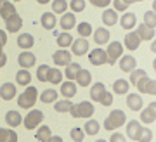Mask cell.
<instances>
[{
	"label": "cell",
	"mask_w": 156,
	"mask_h": 142,
	"mask_svg": "<svg viewBox=\"0 0 156 142\" xmlns=\"http://www.w3.org/2000/svg\"><path fill=\"white\" fill-rule=\"evenodd\" d=\"M94 104L90 102V101H82V102L78 104H71V108H69V115L73 118H83V120H89L94 116Z\"/></svg>",
	"instance_id": "obj_1"
},
{
	"label": "cell",
	"mask_w": 156,
	"mask_h": 142,
	"mask_svg": "<svg viewBox=\"0 0 156 142\" xmlns=\"http://www.w3.org/2000/svg\"><path fill=\"white\" fill-rule=\"evenodd\" d=\"M125 121H127V116H125V113H123L122 109H113L111 113L108 115V118L104 120V128H106L108 132L118 130Z\"/></svg>",
	"instance_id": "obj_2"
},
{
	"label": "cell",
	"mask_w": 156,
	"mask_h": 142,
	"mask_svg": "<svg viewBox=\"0 0 156 142\" xmlns=\"http://www.w3.org/2000/svg\"><path fill=\"white\" fill-rule=\"evenodd\" d=\"M37 99H38V90L35 87H28L17 97V106L21 109H31L35 106V102H37Z\"/></svg>",
	"instance_id": "obj_3"
},
{
	"label": "cell",
	"mask_w": 156,
	"mask_h": 142,
	"mask_svg": "<svg viewBox=\"0 0 156 142\" xmlns=\"http://www.w3.org/2000/svg\"><path fill=\"white\" fill-rule=\"evenodd\" d=\"M42 121H44V113L38 109H31L24 116V128L26 130H35V128H38Z\"/></svg>",
	"instance_id": "obj_4"
},
{
	"label": "cell",
	"mask_w": 156,
	"mask_h": 142,
	"mask_svg": "<svg viewBox=\"0 0 156 142\" xmlns=\"http://www.w3.org/2000/svg\"><path fill=\"white\" fill-rule=\"evenodd\" d=\"M106 52V57H108V62L106 64H116V61L122 57L123 54V45L122 42H111V44L108 45V50Z\"/></svg>",
	"instance_id": "obj_5"
},
{
	"label": "cell",
	"mask_w": 156,
	"mask_h": 142,
	"mask_svg": "<svg viewBox=\"0 0 156 142\" xmlns=\"http://www.w3.org/2000/svg\"><path fill=\"white\" fill-rule=\"evenodd\" d=\"M134 87H137V90L142 92V94L154 95V94H156V80H153V78H149L147 75H146V76H142L139 82L135 83Z\"/></svg>",
	"instance_id": "obj_6"
},
{
	"label": "cell",
	"mask_w": 156,
	"mask_h": 142,
	"mask_svg": "<svg viewBox=\"0 0 156 142\" xmlns=\"http://www.w3.org/2000/svg\"><path fill=\"white\" fill-rule=\"evenodd\" d=\"M142 40L139 38V35L135 31H128L127 35H125V38H123V47L127 50H130V52H134V50L139 49V45Z\"/></svg>",
	"instance_id": "obj_7"
},
{
	"label": "cell",
	"mask_w": 156,
	"mask_h": 142,
	"mask_svg": "<svg viewBox=\"0 0 156 142\" xmlns=\"http://www.w3.org/2000/svg\"><path fill=\"white\" fill-rule=\"evenodd\" d=\"M118 66H120V69L123 71V73H130V71L137 69V59H135L134 55H122L120 57V62H118Z\"/></svg>",
	"instance_id": "obj_8"
},
{
	"label": "cell",
	"mask_w": 156,
	"mask_h": 142,
	"mask_svg": "<svg viewBox=\"0 0 156 142\" xmlns=\"http://www.w3.org/2000/svg\"><path fill=\"white\" fill-rule=\"evenodd\" d=\"M17 64L21 66L23 69H30L31 66L37 64V57H35L33 52L24 50V52H21V54H19V57H17Z\"/></svg>",
	"instance_id": "obj_9"
},
{
	"label": "cell",
	"mask_w": 156,
	"mask_h": 142,
	"mask_svg": "<svg viewBox=\"0 0 156 142\" xmlns=\"http://www.w3.org/2000/svg\"><path fill=\"white\" fill-rule=\"evenodd\" d=\"M89 52V40L87 38H80L78 40H73L71 44V54L73 55H85Z\"/></svg>",
	"instance_id": "obj_10"
},
{
	"label": "cell",
	"mask_w": 156,
	"mask_h": 142,
	"mask_svg": "<svg viewBox=\"0 0 156 142\" xmlns=\"http://www.w3.org/2000/svg\"><path fill=\"white\" fill-rule=\"evenodd\" d=\"M89 61L90 64L94 66H102L108 62V57H106V52H104V49H94L89 52Z\"/></svg>",
	"instance_id": "obj_11"
},
{
	"label": "cell",
	"mask_w": 156,
	"mask_h": 142,
	"mask_svg": "<svg viewBox=\"0 0 156 142\" xmlns=\"http://www.w3.org/2000/svg\"><path fill=\"white\" fill-rule=\"evenodd\" d=\"M140 121L142 123H154L156 121V102H151L146 109H142L140 113Z\"/></svg>",
	"instance_id": "obj_12"
},
{
	"label": "cell",
	"mask_w": 156,
	"mask_h": 142,
	"mask_svg": "<svg viewBox=\"0 0 156 142\" xmlns=\"http://www.w3.org/2000/svg\"><path fill=\"white\" fill-rule=\"evenodd\" d=\"M16 94H17L16 85L11 83V82L4 83V85L0 87V99H4V101H12V99L16 97Z\"/></svg>",
	"instance_id": "obj_13"
},
{
	"label": "cell",
	"mask_w": 156,
	"mask_h": 142,
	"mask_svg": "<svg viewBox=\"0 0 156 142\" xmlns=\"http://www.w3.org/2000/svg\"><path fill=\"white\" fill-rule=\"evenodd\" d=\"M59 24H61V28L64 31H69V30H73L76 26V17H75L73 12H64L61 16V19H59Z\"/></svg>",
	"instance_id": "obj_14"
},
{
	"label": "cell",
	"mask_w": 156,
	"mask_h": 142,
	"mask_svg": "<svg viewBox=\"0 0 156 142\" xmlns=\"http://www.w3.org/2000/svg\"><path fill=\"white\" fill-rule=\"evenodd\" d=\"M52 59H54L56 66H68L71 62V52H68V50H56L54 55H52Z\"/></svg>",
	"instance_id": "obj_15"
},
{
	"label": "cell",
	"mask_w": 156,
	"mask_h": 142,
	"mask_svg": "<svg viewBox=\"0 0 156 142\" xmlns=\"http://www.w3.org/2000/svg\"><path fill=\"white\" fill-rule=\"evenodd\" d=\"M23 28V19L19 14H14L12 17H9L5 21V30L9 33H17Z\"/></svg>",
	"instance_id": "obj_16"
},
{
	"label": "cell",
	"mask_w": 156,
	"mask_h": 142,
	"mask_svg": "<svg viewBox=\"0 0 156 142\" xmlns=\"http://www.w3.org/2000/svg\"><path fill=\"white\" fill-rule=\"evenodd\" d=\"M61 95L64 99H71V97H75L76 95V83L75 82H71V80H68V82H64V83H61Z\"/></svg>",
	"instance_id": "obj_17"
},
{
	"label": "cell",
	"mask_w": 156,
	"mask_h": 142,
	"mask_svg": "<svg viewBox=\"0 0 156 142\" xmlns=\"http://www.w3.org/2000/svg\"><path fill=\"white\" fill-rule=\"evenodd\" d=\"M17 45H19V49H23V50H30L35 45L33 35H30V33H21V35L17 37Z\"/></svg>",
	"instance_id": "obj_18"
},
{
	"label": "cell",
	"mask_w": 156,
	"mask_h": 142,
	"mask_svg": "<svg viewBox=\"0 0 156 142\" xmlns=\"http://www.w3.org/2000/svg\"><path fill=\"white\" fill-rule=\"evenodd\" d=\"M127 106L130 111H140L142 109V97L139 94H128L127 95Z\"/></svg>",
	"instance_id": "obj_19"
},
{
	"label": "cell",
	"mask_w": 156,
	"mask_h": 142,
	"mask_svg": "<svg viewBox=\"0 0 156 142\" xmlns=\"http://www.w3.org/2000/svg\"><path fill=\"white\" fill-rule=\"evenodd\" d=\"M75 80H76V85H80V87H90V83H92V75H90L89 69H80L76 73Z\"/></svg>",
	"instance_id": "obj_20"
},
{
	"label": "cell",
	"mask_w": 156,
	"mask_h": 142,
	"mask_svg": "<svg viewBox=\"0 0 156 142\" xmlns=\"http://www.w3.org/2000/svg\"><path fill=\"white\" fill-rule=\"evenodd\" d=\"M137 35H139V38L140 40H154V28H149V26H146L144 23L142 24H139L137 26Z\"/></svg>",
	"instance_id": "obj_21"
},
{
	"label": "cell",
	"mask_w": 156,
	"mask_h": 142,
	"mask_svg": "<svg viewBox=\"0 0 156 142\" xmlns=\"http://www.w3.org/2000/svg\"><path fill=\"white\" fill-rule=\"evenodd\" d=\"M118 23V12L115 9H104L102 12V24L104 26H113Z\"/></svg>",
	"instance_id": "obj_22"
},
{
	"label": "cell",
	"mask_w": 156,
	"mask_h": 142,
	"mask_svg": "<svg viewBox=\"0 0 156 142\" xmlns=\"http://www.w3.org/2000/svg\"><path fill=\"white\" fill-rule=\"evenodd\" d=\"M120 24H122V28H125V30H132V28H135V23H137V16H135L134 12H125L122 16V19H120Z\"/></svg>",
	"instance_id": "obj_23"
},
{
	"label": "cell",
	"mask_w": 156,
	"mask_h": 142,
	"mask_svg": "<svg viewBox=\"0 0 156 142\" xmlns=\"http://www.w3.org/2000/svg\"><path fill=\"white\" fill-rule=\"evenodd\" d=\"M5 123L9 125V128H16L23 123V116L19 115V111H9L5 115Z\"/></svg>",
	"instance_id": "obj_24"
},
{
	"label": "cell",
	"mask_w": 156,
	"mask_h": 142,
	"mask_svg": "<svg viewBox=\"0 0 156 142\" xmlns=\"http://www.w3.org/2000/svg\"><path fill=\"white\" fill-rule=\"evenodd\" d=\"M40 23H42V26H44L45 30H54V28H56V24H57L56 14H54V12H44V14H42Z\"/></svg>",
	"instance_id": "obj_25"
},
{
	"label": "cell",
	"mask_w": 156,
	"mask_h": 142,
	"mask_svg": "<svg viewBox=\"0 0 156 142\" xmlns=\"http://www.w3.org/2000/svg\"><path fill=\"white\" fill-rule=\"evenodd\" d=\"M140 128H142L140 121H137V120L128 121V123H127V137H128V139H132V140L135 142V139H137V135H139Z\"/></svg>",
	"instance_id": "obj_26"
},
{
	"label": "cell",
	"mask_w": 156,
	"mask_h": 142,
	"mask_svg": "<svg viewBox=\"0 0 156 142\" xmlns=\"http://www.w3.org/2000/svg\"><path fill=\"white\" fill-rule=\"evenodd\" d=\"M109 31H108L106 28H97L94 31V42L97 45H104V44H108L109 42Z\"/></svg>",
	"instance_id": "obj_27"
},
{
	"label": "cell",
	"mask_w": 156,
	"mask_h": 142,
	"mask_svg": "<svg viewBox=\"0 0 156 142\" xmlns=\"http://www.w3.org/2000/svg\"><path fill=\"white\" fill-rule=\"evenodd\" d=\"M104 92H106V87H104V83H102V82L94 83V85L90 87V99H92L94 102H99L101 95H102Z\"/></svg>",
	"instance_id": "obj_28"
},
{
	"label": "cell",
	"mask_w": 156,
	"mask_h": 142,
	"mask_svg": "<svg viewBox=\"0 0 156 142\" xmlns=\"http://www.w3.org/2000/svg\"><path fill=\"white\" fill-rule=\"evenodd\" d=\"M14 14H17L14 4H11L9 0H5V4L2 5V9H0V17H2L4 21H7V19H9V17H12Z\"/></svg>",
	"instance_id": "obj_29"
},
{
	"label": "cell",
	"mask_w": 156,
	"mask_h": 142,
	"mask_svg": "<svg viewBox=\"0 0 156 142\" xmlns=\"http://www.w3.org/2000/svg\"><path fill=\"white\" fill-rule=\"evenodd\" d=\"M62 71L59 68H50L49 69V75H47V82H50L52 85H59L62 83Z\"/></svg>",
	"instance_id": "obj_30"
},
{
	"label": "cell",
	"mask_w": 156,
	"mask_h": 142,
	"mask_svg": "<svg viewBox=\"0 0 156 142\" xmlns=\"http://www.w3.org/2000/svg\"><path fill=\"white\" fill-rule=\"evenodd\" d=\"M128 88H130V83L127 80H123V78H120V80H116V82L113 83V92L118 94V95L128 94Z\"/></svg>",
	"instance_id": "obj_31"
},
{
	"label": "cell",
	"mask_w": 156,
	"mask_h": 142,
	"mask_svg": "<svg viewBox=\"0 0 156 142\" xmlns=\"http://www.w3.org/2000/svg\"><path fill=\"white\" fill-rule=\"evenodd\" d=\"M0 142H17V133L12 128H0Z\"/></svg>",
	"instance_id": "obj_32"
},
{
	"label": "cell",
	"mask_w": 156,
	"mask_h": 142,
	"mask_svg": "<svg viewBox=\"0 0 156 142\" xmlns=\"http://www.w3.org/2000/svg\"><path fill=\"white\" fill-rule=\"evenodd\" d=\"M30 82H31V75H30V71L21 68V69L16 73V83L24 87V85H30Z\"/></svg>",
	"instance_id": "obj_33"
},
{
	"label": "cell",
	"mask_w": 156,
	"mask_h": 142,
	"mask_svg": "<svg viewBox=\"0 0 156 142\" xmlns=\"http://www.w3.org/2000/svg\"><path fill=\"white\" fill-rule=\"evenodd\" d=\"M50 135H52V130H50L47 125H42V126H38V130L35 133V139L38 142H47Z\"/></svg>",
	"instance_id": "obj_34"
},
{
	"label": "cell",
	"mask_w": 156,
	"mask_h": 142,
	"mask_svg": "<svg viewBox=\"0 0 156 142\" xmlns=\"http://www.w3.org/2000/svg\"><path fill=\"white\" fill-rule=\"evenodd\" d=\"M40 101L45 104H52L57 101V92L54 90V88H47V90H44V92L40 94Z\"/></svg>",
	"instance_id": "obj_35"
},
{
	"label": "cell",
	"mask_w": 156,
	"mask_h": 142,
	"mask_svg": "<svg viewBox=\"0 0 156 142\" xmlns=\"http://www.w3.org/2000/svg\"><path fill=\"white\" fill-rule=\"evenodd\" d=\"M71 44H73V37L68 31H62V33H59V35H57V45H59L61 49L71 47Z\"/></svg>",
	"instance_id": "obj_36"
},
{
	"label": "cell",
	"mask_w": 156,
	"mask_h": 142,
	"mask_svg": "<svg viewBox=\"0 0 156 142\" xmlns=\"http://www.w3.org/2000/svg\"><path fill=\"white\" fill-rule=\"evenodd\" d=\"M99 123L95 120H87V123H85L83 126V132H85V135H95V133H99Z\"/></svg>",
	"instance_id": "obj_37"
},
{
	"label": "cell",
	"mask_w": 156,
	"mask_h": 142,
	"mask_svg": "<svg viewBox=\"0 0 156 142\" xmlns=\"http://www.w3.org/2000/svg\"><path fill=\"white\" fill-rule=\"evenodd\" d=\"M153 137H154V132L142 126L140 132H139V135H137V139H135V142H151L153 140Z\"/></svg>",
	"instance_id": "obj_38"
},
{
	"label": "cell",
	"mask_w": 156,
	"mask_h": 142,
	"mask_svg": "<svg viewBox=\"0 0 156 142\" xmlns=\"http://www.w3.org/2000/svg\"><path fill=\"white\" fill-rule=\"evenodd\" d=\"M71 101L69 99H62V101H56L54 102V109L57 111V113H68L69 111V108H71Z\"/></svg>",
	"instance_id": "obj_39"
},
{
	"label": "cell",
	"mask_w": 156,
	"mask_h": 142,
	"mask_svg": "<svg viewBox=\"0 0 156 142\" xmlns=\"http://www.w3.org/2000/svg\"><path fill=\"white\" fill-rule=\"evenodd\" d=\"M76 30H78V35H80L82 38H87V37L92 35V24H90V23H80L76 26Z\"/></svg>",
	"instance_id": "obj_40"
},
{
	"label": "cell",
	"mask_w": 156,
	"mask_h": 142,
	"mask_svg": "<svg viewBox=\"0 0 156 142\" xmlns=\"http://www.w3.org/2000/svg\"><path fill=\"white\" fill-rule=\"evenodd\" d=\"M66 9H68L66 0H54V2H52V12H54V14H64Z\"/></svg>",
	"instance_id": "obj_41"
},
{
	"label": "cell",
	"mask_w": 156,
	"mask_h": 142,
	"mask_svg": "<svg viewBox=\"0 0 156 142\" xmlns=\"http://www.w3.org/2000/svg\"><path fill=\"white\" fill-rule=\"evenodd\" d=\"M80 69H82V68H80V64H78V62H69V64L66 66V78L73 82V80H75V76H76V73Z\"/></svg>",
	"instance_id": "obj_42"
},
{
	"label": "cell",
	"mask_w": 156,
	"mask_h": 142,
	"mask_svg": "<svg viewBox=\"0 0 156 142\" xmlns=\"http://www.w3.org/2000/svg\"><path fill=\"white\" fill-rule=\"evenodd\" d=\"M144 24L149 28H154L156 26V12L151 9V11H147L144 14Z\"/></svg>",
	"instance_id": "obj_43"
},
{
	"label": "cell",
	"mask_w": 156,
	"mask_h": 142,
	"mask_svg": "<svg viewBox=\"0 0 156 142\" xmlns=\"http://www.w3.org/2000/svg\"><path fill=\"white\" fill-rule=\"evenodd\" d=\"M68 7L71 9L73 12H83L85 11V0H71Z\"/></svg>",
	"instance_id": "obj_44"
},
{
	"label": "cell",
	"mask_w": 156,
	"mask_h": 142,
	"mask_svg": "<svg viewBox=\"0 0 156 142\" xmlns=\"http://www.w3.org/2000/svg\"><path fill=\"white\" fill-rule=\"evenodd\" d=\"M146 75H147V73H146L144 69H134V71H130V85H135V83L139 82L140 78L142 76H146Z\"/></svg>",
	"instance_id": "obj_45"
},
{
	"label": "cell",
	"mask_w": 156,
	"mask_h": 142,
	"mask_svg": "<svg viewBox=\"0 0 156 142\" xmlns=\"http://www.w3.org/2000/svg\"><path fill=\"white\" fill-rule=\"evenodd\" d=\"M49 69H50V66H47V64L38 66V69H37V78H38L40 82H47V75H49Z\"/></svg>",
	"instance_id": "obj_46"
},
{
	"label": "cell",
	"mask_w": 156,
	"mask_h": 142,
	"mask_svg": "<svg viewBox=\"0 0 156 142\" xmlns=\"http://www.w3.org/2000/svg\"><path fill=\"white\" fill-rule=\"evenodd\" d=\"M71 139L75 142H82L85 139V132H83V128H78V126H75V128H71Z\"/></svg>",
	"instance_id": "obj_47"
},
{
	"label": "cell",
	"mask_w": 156,
	"mask_h": 142,
	"mask_svg": "<svg viewBox=\"0 0 156 142\" xmlns=\"http://www.w3.org/2000/svg\"><path fill=\"white\" fill-rule=\"evenodd\" d=\"M99 104H101V106H106V108H108V106H111V104H113V94H111V92H108V90H106V92H104L102 95H101Z\"/></svg>",
	"instance_id": "obj_48"
},
{
	"label": "cell",
	"mask_w": 156,
	"mask_h": 142,
	"mask_svg": "<svg viewBox=\"0 0 156 142\" xmlns=\"http://www.w3.org/2000/svg\"><path fill=\"white\" fill-rule=\"evenodd\" d=\"M90 4H92V5L94 7H99V9H106L108 5H109V2H111V0H89Z\"/></svg>",
	"instance_id": "obj_49"
},
{
	"label": "cell",
	"mask_w": 156,
	"mask_h": 142,
	"mask_svg": "<svg viewBox=\"0 0 156 142\" xmlns=\"http://www.w3.org/2000/svg\"><path fill=\"white\" fill-rule=\"evenodd\" d=\"M109 142H125V135H122V133H111V137H109Z\"/></svg>",
	"instance_id": "obj_50"
},
{
	"label": "cell",
	"mask_w": 156,
	"mask_h": 142,
	"mask_svg": "<svg viewBox=\"0 0 156 142\" xmlns=\"http://www.w3.org/2000/svg\"><path fill=\"white\" fill-rule=\"evenodd\" d=\"M0 44H2V45L7 44V33L4 31V30H0Z\"/></svg>",
	"instance_id": "obj_51"
},
{
	"label": "cell",
	"mask_w": 156,
	"mask_h": 142,
	"mask_svg": "<svg viewBox=\"0 0 156 142\" xmlns=\"http://www.w3.org/2000/svg\"><path fill=\"white\" fill-rule=\"evenodd\" d=\"M5 64H7V54L2 52V54H0V68H4Z\"/></svg>",
	"instance_id": "obj_52"
},
{
	"label": "cell",
	"mask_w": 156,
	"mask_h": 142,
	"mask_svg": "<svg viewBox=\"0 0 156 142\" xmlns=\"http://www.w3.org/2000/svg\"><path fill=\"white\" fill-rule=\"evenodd\" d=\"M47 142H62V137L61 135H50Z\"/></svg>",
	"instance_id": "obj_53"
},
{
	"label": "cell",
	"mask_w": 156,
	"mask_h": 142,
	"mask_svg": "<svg viewBox=\"0 0 156 142\" xmlns=\"http://www.w3.org/2000/svg\"><path fill=\"white\" fill-rule=\"evenodd\" d=\"M123 4H125L127 7H130L132 4H134V0H123Z\"/></svg>",
	"instance_id": "obj_54"
},
{
	"label": "cell",
	"mask_w": 156,
	"mask_h": 142,
	"mask_svg": "<svg viewBox=\"0 0 156 142\" xmlns=\"http://www.w3.org/2000/svg\"><path fill=\"white\" fill-rule=\"evenodd\" d=\"M37 2H38L40 5H45V4H49L50 0H37Z\"/></svg>",
	"instance_id": "obj_55"
},
{
	"label": "cell",
	"mask_w": 156,
	"mask_h": 142,
	"mask_svg": "<svg viewBox=\"0 0 156 142\" xmlns=\"http://www.w3.org/2000/svg\"><path fill=\"white\" fill-rule=\"evenodd\" d=\"M151 52H156V44H154V42L151 44Z\"/></svg>",
	"instance_id": "obj_56"
},
{
	"label": "cell",
	"mask_w": 156,
	"mask_h": 142,
	"mask_svg": "<svg viewBox=\"0 0 156 142\" xmlns=\"http://www.w3.org/2000/svg\"><path fill=\"white\" fill-rule=\"evenodd\" d=\"M5 4V0H0V9H2V5Z\"/></svg>",
	"instance_id": "obj_57"
},
{
	"label": "cell",
	"mask_w": 156,
	"mask_h": 142,
	"mask_svg": "<svg viewBox=\"0 0 156 142\" xmlns=\"http://www.w3.org/2000/svg\"><path fill=\"white\" fill-rule=\"evenodd\" d=\"M2 52H4V45L0 44V54H2Z\"/></svg>",
	"instance_id": "obj_58"
},
{
	"label": "cell",
	"mask_w": 156,
	"mask_h": 142,
	"mask_svg": "<svg viewBox=\"0 0 156 142\" xmlns=\"http://www.w3.org/2000/svg\"><path fill=\"white\" fill-rule=\"evenodd\" d=\"M95 142H106V140H102V139H99V140H95Z\"/></svg>",
	"instance_id": "obj_59"
},
{
	"label": "cell",
	"mask_w": 156,
	"mask_h": 142,
	"mask_svg": "<svg viewBox=\"0 0 156 142\" xmlns=\"http://www.w3.org/2000/svg\"><path fill=\"white\" fill-rule=\"evenodd\" d=\"M134 2H142V0H134Z\"/></svg>",
	"instance_id": "obj_60"
},
{
	"label": "cell",
	"mask_w": 156,
	"mask_h": 142,
	"mask_svg": "<svg viewBox=\"0 0 156 142\" xmlns=\"http://www.w3.org/2000/svg\"><path fill=\"white\" fill-rule=\"evenodd\" d=\"M14 2H21V0H14Z\"/></svg>",
	"instance_id": "obj_61"
}]
</instances>
